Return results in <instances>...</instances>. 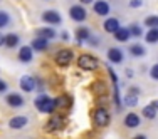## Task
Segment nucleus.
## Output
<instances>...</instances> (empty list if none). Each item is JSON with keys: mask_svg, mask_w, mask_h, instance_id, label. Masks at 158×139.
<instances>
[{"mask_svg": "<svg viewBox=\"0 0 158 139\" xmlns=\"http://www.w3.org/2000/svg\"><path fill=\"white\" fill-rule=\"evenodd\" d=\"M145 25L150 29H158V15H150L145 18Z\"/></svg>", "mask_w": 158, "mask_h": 139, "instance_id": "a878e982", "label": "nucleus"}, {"mask_svg": "<svg viewBox=\"0 0 158 139\" xmlns=\"http://www.w3.org/2000/svg\"><path fill=\"white\" fill-rule=\"evenodd\" d=\"M61 37H62V39H64V40H69V34H67L66 30H64V32L61 34Z\"/></svg>", "mask_w": 158, "mask_h": 139, "instance_id": "72a5a7b5", "label": "nucleus"}, {"mask_svg": "<svg viewBox=\"0 0 158 139\" xmlns=\"http://www.w3.org/2000/svg\"><path fill=\"white\" fill-rule=\"evenodd\" d=\"M128 30H130V35H133V37H141V34H143L141 27L138 24H131L130 27H128Z\"/></svg>", "mask_w": 158, "mask_h": 139, "instance_id": "bb28decb", "label": "nucleus"}, {"mask_svg": "<svg viewBox=\"0 0 158 139\" xmlns=\"http://www.w3.org/2000/svg\"><path fill=\"white\" fill-rule=\"evenodd\" d=\"M27 122H29V119L25 117V116H15V117H12L9 121V126L12 127V129H22Z\"/></svg>", "mask_w": 158, "mask_h": 139, "instance_id": "dca6fc26", "label": "nucleus"}, {"mask_svg": "<svg viewBox=\"0 0 158 139\" xmlns=\"http://www.w3.org/2000/svg\"><path fill=\"white\" fill-rule=\"evenodd\" d=\"M79 2H81L82 5H89V3H93V0H79Z\"/></svg>", "mask_w": 158, "mask_h": 139, "instance_id": "f704fd0d", "label": "nucleus"}, {"mask_svg": "<svg viewBox=\"0 0 158 139\" xmlns=\"http://www.w3.org/2000/svg\"><path fill=\"white\" fill-rule=\"evenodd\" d=\"M9 24H10V15L7 12H3V10H0V29L7 27Z\"/></svg>", "mask_w": 158, "mask_h": 139, "instance_id": "cd10ccee", "label": "nucleus"}, {"mask_svg": "<svg viewBox=\"0 0 158 139\" xmlns=\"http://www.w3.org/2000/svg\"><path fill=\"white\" fill-rule=\"evenodd\" d=\"M34 104H35L37 111L44 112V114H52L56 109V99H51L46 94H39L35 97V101H34Z\"/></svg>", "mask_w": 158, "mask_h": 139, "instance_id": "f257e3e1", "label": "nucleus"}, {"mask_svg": "<svg viewBox=\"0 0 158 139\" xmlns=\"http://www.w3.org/2000/svg\"><path fill=\"white\" fill-rule=\"evenodd\" d=\"M67 106V97L61 96V97H56V107H66Z\"/></svg>", "mask_w": 158, "mask_h": 139, "instance_id": "c85d7f7f", "label": "nucleus"}, {"mask_svg": "<svg viewBox=\"0 0 158 139\" xmlns=\"http://www.w3.org/2000/svg\"><path fill=\"white\" fill-rule=\"evenodd\" d=\"M77 66L82 70H96L99 67V61L91 54H81L77 57Z\"/></svg>", "mask_w": 158, "mask_h": 139, "instance_id": "f03ea898", "label": "nucleus"}, {"mask_svg": "<svg viewBox=\"0 0 158 139\" xmlns=\"http://www.w3.org/2000/svg\"><path fill=\"white\" fill-rule=\"evenodd\" d=\"M153 106H155V107L158 109V101H156V102H153Z\"/></svg>", "mask_w": 158, "mask_h": 139, "instance_id": "e433bc0d", "label": "nucleus"}, {"mask_svg": "<svg viewBox=\"0 0 158 139\" xmlns=\"http://www.w3.org/2000/svg\"><path fill=\"white\" fill-rule=\"evenodd\" d=\"M130 30L125 27H119V30L114 32V39L118 40V42H128V39H130Z\"/></svg>", "mask_w": 158, "mask_h": 139, "instance_id": "aec40b11", "label": "nucleus"}, {"mask_svg": "<svg viewBox=\"0 0 158 139\" xmlns=\"http://www.w3.org/2000/svg\"><path fill=\"white\" fill-rule=\"evenodd\" d=\"M91 89H93V92H94L98 97H101L103 94H106V84H104V82H101V81L94 82V84L91 85Z\"/></svg>", "mask_w": 158, "mask_h": 139, "instance_id": "5701e85b", "label": "nucleus"}, {"mask_svg": "<svg viewBox=\"0 0 158 139\" xmlns=\"http://www.w3.org/2000/svg\"><path fill=\"white\" fill-rule=\"evenodd\" d=\"M31 47H32V50L44 52V50H47V47H49V40H44V39H40V37H35V39L32 40Z\"/></svg>", "mask_w": 158, "mask_h": 139, "instance_id": "f3484780", "label": "nucleus"}, {"mask_svg": "<svg viewBox=\"0 0 158 139\" xmlns=\"http://www.w3.org/2000/svg\"><path fill=\"white\" fill-rule=\"evenodd\" d=\"M119 27H121V25H119V20H118V18H114V17L106 18V20H104V24H103L104 30H106L108 34H113V35H114L116 30H119Z\"/></svg>", "mask_w": 158, "mask_h": 139, "instance_id": "1a4fd4ad", "label": "nucleus"}, {"mask_svg": "<svg viewBox=\"0 0 158 139\" xmlns=\"http://www.w3.org/2000/svg\"><path fill=\"white\" fill-rule=\"evenodd\" d=\"M145 40L148 44H156L158 42V29H150L145 35Z\"/></svg>", "mask_w": 158, "mask_h": 139, "instance_id": "393cba45", "label": "nucleus"}, {"mask_svg": "<svg viewBox=\"0 0 158 139\" xmlns=\"http://www.w3.org/2000/svg\"><path fill=\"white\" fill-rule=\"evenodd\" d=\"M138 96H140V89H138V87H131L130 94L125 97V104H126V106H130V107L136 106V104H138Z\"/></svg>", "mask_w": 158, "mask_h": 139, "instance_id": "4468645a", "label": "nucleus"}, {"mask_svg": "<svg viewBox=\"0 0 158 139\" xmlns=\"http://www.w3.org/2000/svg\"><path fill=\"white\" fill-rule=\"evenodd\" d=\"M141 3H143V0H130L128 5H130L131 9H138V7H141Z\"/></svg>", "mask_w": 158, "mask_h": 139, "instance_id": "7c9ffc66", "label": "nucleus"}, {"mask_svg": "<svg viewBox=\"0 0 158 139\" xmlns=\"http://www.w3.org/2000/svg\"><path fill=\"white\" fill-rule=\"evenodd\" d=\"M108 59H110V62H113V64H121L123 59H125V55H123L121 49L111 47L110 50H108Z\"/></svg>", "mask_w": 158, "mask_h": 139, "instance_id": "9d476101", "label": "nucleus"}, {"mask_svg": "<svg viewBox=\"0 0 158 139\" xmlns=\"http://www.w3.org/2000/svg\"><path fill=\"white\" fill-rule=\"evenodd\" d=\"M5 91H7V84L0 79V92H5Z\"/></svg>", "mask_w": 158, "mask_h": 139, "instance_id": "2f4dec72", "label": "nucleus"}, {"mask_svg": "<svg viewBox=\"0 0 158 139\" xmlns=\"http://www.w3.org/2000/svg\"><path fill=\"white\" fill-rule=\"evenodd\" d=\"M141 112H143V116H145L146 119H155V117H156V107L153 106V102L143 107Z\"/></svg>", "mask_w": 158, "mask_h": 139, "instance_id": "b1692460", "label": "nucleus"}, {"mask_svg": "<svg viewBox=\"0 0 158 139\" xmlns=\"http://www.w3.org/2000/svg\"><path fill=\"white\" fill-rule=\"evenodd\" d=\"M32 57H34V50H32V47L24 46V47L19 49V61H20V62H31V61H32Z\"/></svg>", "mask_w": 158, "mask_h": 139, "instance_id": "ddd939ff", "label": "nucleus"}, {"mask_svg": "<svg viewBox=\"0 0 158 139\" xmlns=\"http://www.w3.org/2000/svg\"><path fill=\"white\" fill-rule=\"evenodd\" d=\"M42 20L46 22V24L59 25L62 22V18H61V14H59L57 10H46V12L42 14Z\"/></svg>", "mask_w": 158, "mask_h": 139, "instance_id": "6e6552de", "label": "nucleus"}, {"mask_svg": "<svg viewBox=\"0 0 158 139\" xmlns=\"http://www.w3.org/2000/svg\"><path fill=\"white\" fill-rule=\"evenodd\" d=\"M20 89L22 91H25V92H32L34 91V87H35V79H34L32 76H24V77H20Z\"/></svg>", "mask_w": 158, "mask_h": 139, "instance_id": "9b49d317", "label": "nucleus"}, {"mask_svg": "<svg viewBox=\"0 0 158 139\" xmlns=\"http://www.w3.org/2000/svg\"><path fill=\"white\" fill-rule=\"evenodd\" d=\"M37 37H40L44 40H52L56 37V30L52 27H40L37 29Z\"/></svg>", "mask_w": 158, "mask_h": 139, "instance_id": "2eb2a0df", "label": "nucleus"}, {"mask_svg": "<svg viewBox=\"0 0 158 139\" xmlns=\"http://www.w3.org/2000/svg\"><path fill=\"white\" fill-rule=\"evenodd\" d=\"M64 126V117L59 114H52L49 117V121L46 122V133H56Z\"/></svg>", "mask_w": 158, "mask_h": 139, "instance_id": "39448f33", "label": "nucleus"}, {"mask_svg": "<svg viewBox=\"0 0 158 139\" xmlns=\"http://www.w3.org/2000/svg\"><path fill=\"white\" fill-rule=\"evenodd\" d=\"M93 10H94L96 15L106 17L108 14L111 12V5L106 2V0H98V2H94V5H93Z\"/></svg>", "mask_w": 158, "mask_h": 139, "instance_id": "0eeeda50", "label": "nucleus"}, {"mask_svg": "<svg viewBox=\"0 0 158 139\" xmlns=\"http://www.w3.org/2000/svg\"><path fill=\"white\" fill-rule=\"evenodd\" d=\"M140 122H141V117L138 114H135V112L126 114V117H125V126L126 127H138Z\"/></svg>", "mask_w": 158, "mask_h": 139, "instance_id": "a211bd4d", "label": "nucleus"}, {"mask_svg": "<svg viewBox=\"0 0 158 139\" xmlns=\"http://www.w3.org/2000/svg\"><path fill=\"white\" fill-rule=\"evenodd\" d=\"M2 46H5V35L0 34V47H2Z\"/></svg>", "mask_w": 158, "mask_h": 139, "instance_id": "473e14b6", "label": "nucleus"}, {"mask_svg": "<svg viewBox=\"0 0 158 139\" xmlns=\"http://www.w3.org/2000/svg\"><path fill=\"white\" fill-rule=\"evenodd\" d=\"M150 76H152L153 81H158V64H155V66L152 67V70H150Z\"/></svg>", "mask_w": 158, "mask_h": 139, "instance_id": "c756f323", "label": "nucleus"}, {"mask_svg": "<svg viewBox=\"0 0 158 139\" xmlns=\"http://www.w3.org/2000/svg\"><path fill=\"white\" fill-rule=\"evenodd\" d=\"M19 42H20V37H19L17 34H9V35H5V46L9 49L17 47Z\"/></svg>", "mask_w": 158, "mask_h": 139, "instance_id": "412c9836", "label": "nucleus"}, {"mask_svg": "<svg viewBox=\"0 0 158 139\" xmlns=\"http://www.w3.org/2000/svg\"><path fill=\"white\" fill-rule=\"evenodd\" d=\"M73 59H74V54L71 49H61V50L56 54V64L61 67H67L73 64Z\"/></svg>", "mask_w": 158, "mask_h": 139, "instance_id": "7ed1b4c3", "label": "nucleus"}, {"mask_svg": "<svg viewBox=\"0 0 158 139\" xmlns=\"http://www.w3.org/2000/svg\"><path fill=\"white\" fill-rule=\"evenodd\" d=\"M130 54L133 55V57H143V55L146 54V50L143 46H140V44H133V46L130 47Z\"/></svg>", "mask_w": 158, "mask_h": 139, "instance_id": "4be33fe9", "label": "nucleus"}, {"mask_svg": "<svg viewBox=\"0 0 158 139\" xmlns=\"http://www.w3.org/2000/svg\"><path fill=\"white\" fill-rule=\"evenodd\" d=\"M69 15L74 22H84L86 17H88V12L82 5H73L69 9Z\"/></svg>", "mask_w": 158, "mask_h": 139, "instance_id": "423d86ee", "label": "nucleus"}, {"mask_svg": "<svg viewBox=\"0 0 158 139\" xmlns=\"http://www.w3.org/2000/svg\"><path fill=\"white\" fill-rule=\"evenodd\" d=\"M7 104H9L10 107H22L24 106V97L20 96V94H15V92H12V94H9L7 96Z\"/></svg>", "mask_w": 158, "mask_h": 139, "instance_id": "f8f14e48", "label": "nucleus"}, {"mask_svg": "<svg viewBox=\"0 0 158 139\" xmlns=\"http://www.w3.org/2000/svg\"><path fill=\"white\" fill-rule=\"evenodd\" d=\"M133 139H146V136H143V134H140V136H135Z\"/></svg>", "mask_w": 158, "mask_h": 139, "instance_id": "c9c22d12", "label": "nucleus"}, {"mask_svg": "<svg viewBox=\"0 0 158 139\" xmlns=\"http://www.w3.org/2000/svg\"><path fill=\"white\" fill-rule=\"evenodd\" d=\"M76 37H77V42L89 40V39H91V32H89L88 27H77L76 29Z\"/></svg>", "mask_w": 158, "mask_h": 139, "instance_id": "6ab92c4d", "label": "nucleus"}, {"mask_svg": "<svg viewBox=\"0 0 158 139\" xmlns=\"http://www.w3.org/2000/svg\"><path fill=\"white\" fill-rule=\"evenodd\" d=\"M93 121L98 127H104L110 124V112L106 111L104 107H98L94 111V114H93Z\"/></svg>", "mask_w": 158, "mask_h": 139, "instance_id": "20e7f679", "label": "nucleus"}]
</instances>
